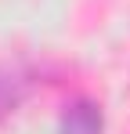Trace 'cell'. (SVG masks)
Listing matches in <instances>:
<instances>
[{
    "mask_svg": "<svg viewBox=\"0 0 130 134\" xmlns=\"http://www.w3.org/2000/svg\"><path fill=\"white\" fill-rule=\"evenodd\" d=\"M62 134H101V109L94 102H72V105H65Z\"/></svg>",
    "mask_w": 130,
    "mask_h": 134,
    "instance_id": "obj_1",
    "label": "cell"
}]
</instances>
